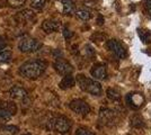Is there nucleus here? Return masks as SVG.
<instances>
[{
    "instance_id": "22",
    "label": "nucleus",
    "mask_w": 151,
    "mask_h": 135,
    "mask_svg": "<svg viewBox=\"0 0 151 135\" xmlns=\"http://www.w3.org/2000/svg\"><path fill=\"white\" fill-rule=\"evenodd\" d=\"M13 58V53L10 51L0 52V63H7Z\"/></svg>"
},
{
    "instance_id": "24",
    "label": "nucleus",
    "mask_w": 151,
    "mask_h": 135,
    "mask_svg": "<svg viewBox=\"0 0 151 135\" xmlns=\"http://www.w3.org/2000/svg\"><path fill=\"white\" fill-rule=\"evenodd\" d=\"M142 4H143V8L147 16L151 19V0H143Z\"/></svg>"
},
{
    "instance_id": "11",
    "label": "nucleus",
    "mask_w": 151,
    "mask_h": 135,
    "mask_svg": "<svg viewBox=\"0 0 151 135\" xmlns=\"http://www.w3.org/2000/svg\"><path fill=\"white\" fill-rule=\"evenodd\" d=\"M90 74L95 80H105L107 78V69L106 66L101 63H96L93 65Z\"/></svg>"
},
{
    "instance_id": "6",
    "label": "nucleus",
    "mask_w": 151,
    "mask_h": 135,
    "mask_svg": "<svg viewBox=\"0 0 151 135\" xmlns=\"http://www.w3.org/2000/svg\"><path fill=\"white\" fill-rule=\"evenodd\" d=\"M41 47H42V44L38 41L31 37L22 39L18 43V50L23 53H35L40 51Z\"/></svg>"
},
{
    "instance_id": "18",
    "label": "nucleus",
    "mask_w": 151,
    "mask_h": 135,
    "mask_svg": "<svg viewBox=\"0 0 151 135\" xmlns=\"http://www.w3.org/2000/svg\"><path fill=\"white\" fill-rule=\"evenodd\" d=\"M130 121H131V123H130V124H131V126H132V127H135V129H141V127H145V121H143V118H142L140 115L131 116Z\"/></svg>"
},
{
    "instance_id": "13",
    "label": "nucleus",
    "mask_w": 151,
    "mask_h": 135,
    "mask_svg": "<svg viewBox=\"0 0 151 135\" xmlns=\"http://www.w3.org/2000/svg\"><path fill=\"white\" fill-rule=\"evenodd\" d=\"M9 96L13 99H18V100H24L27 98V91H26L23 87L19 86H14L13 88L9 90Z\"/></svg>"
},
{
    "instance_id": "8",
    "label": "nucleus",
    "mask_w": 151,
    "mask_h": 135,
    "mask_svg": "<svg viewBox=\"0 0 151 135\" xmlns=\"http://www.w3.org/2000/svg\"><path fill=\"white\" fill-rule=\"evenodd\" d=\"M107 47L111 52H113L114 55L119 59H125L127 56V51L125 46L121 43L119 39H108L107 41Z\"/></svg>"
},
{
    "instance_id": "12",
    "label": "nucleus",
    "mask_w": 151,
    "mask_h": 135,
    "mask_svg": "<svg viewBox=\"0 0 151 135\" xmlns=\"http://www.w3.org/2000/svg\"><path fill=\"white\" fill-rule=\"evenodd\" d=\"M60 27H61V21L57 19H46L42 24V29L47 34L57 32Z\"/></svg>"
},
{
    "instance_id": "5",
    "label": "nucleus",
    "mask_w": 151,
    "mask_h": 135,
    "mask_svg": "<svg viewBox=\"0 0 151 135\" xmlns=\"http://www.w3.org/2000/svg\"><path fill=\"white\" fill-rule=\"evenodd\" d=\"M17 113V106L14 101L0 100V121H9Z\"/></svg>"
},
{
    "instance_id": "16",
    "label": "nucleus",
    "mask_w": 151,
    "mask_h": 135,
    "mask_svg": "<svg viewBox=\"0 0 151 135\" xmlns=\"http://www.w3.org/2000/svg\"><path fill=\"white\" fill-rule=\"evenodd\" d=\"M63 6V13L65 15H71L75 13V1L73 0H61Z\"/></svg>"
},
{
    "instance_id": "4",
    "label": "nucleus",
    "mask_w": 151,
    "mask_h": 135,
    "mask_svg": "<svg viewBox=\"0 0 151 135\" xmlns=\"http://www.w3.org/2000/svg\"><path fill=\"white\" fill-rule=\"evenodd\" d=\"M99 121L101 124L111 127V126L116 125V123L119 122V116L115 110L107 108V107H101L99 109Z\"/></svg>"
},
{
    "instance_id": "21",
    "label": "nucleus",
    "mask_w": 151,
    "mask_h": 135,
    "mask_svg": "<svg viewBox=\"0 0 151 135\" xmlns=\"http://www.w3.org/2000/svg\"><path fill=\"white\" fill-rule=\"evenodd\" d=\"M46 2H47V0H32L31 7L36 10H42L46 6Z\"/></svg>"
},
{
    "instance_id": "14",
    "label": "nucleus",
    "mask_w": 151,
    "mask_h": 135,
    "mask_svg": "<svg viewBox=\"0 0 151 135\" xmlns=\"http://www.w3.org/2000/svg\"><path fill=\"white\" fill-rule=\"evenodd\" d=\"M76 81H77V80H76L75 78L72 77L71 74H69V76H64L62 80L60 81L59 87H60V89H62V90L71 89L72 87H75Z\"/></svg>"
},
{
    "instance_id": "25",
    "label": "nucleus",
    "mask_w": 151,
    "mask_h": 135,
    "mask_svg": "<svg viewBox=\"0 0 151 135\" xmlns=\"http://www.w3.org/2000/svg\"><path fill=\"white\" fill-rule=\"evenodd\" d=\"M26 2V0H7V4L10 7L17 8V7H22Z\"/></svg>"
},
{
    "instance_id": "10",
    "label": "nucleus",
    "mask_w": 151,
    "mask_h": 135,
    "mask_svg": "<svg viewBox=\"0 0 151 135\" xmlns=\"http://www.w3.org/2000/svg\"><path fill=\"white\" fill-rule=\"evenodd\" d=\"M53 68L61 76H69V74H71L73 72V66L70 64L68 61L62 60V59L57 60L53 63Z\"/></svg>"
},
{
    "instance_id": "2",
    "label": "nucleus",
    "mask_w": 151,
    "mask_h": 135,
    "mask_svg": "<svg viewBox=\"0 0 151 135\" xmlns=\"http://www.w3.org/2000/svg\"><path fill=\"white\" fill-rule=\"evenodd\" d=\"M76 80H77V84L82 91L88 92L93 96H101L103 94L101 84L98 81H96L95 79H90L83 74H78Z\"/></svg>"
},
{
    "instance_id": "9",
    "label": "nucleus",
    "mask_w": 151,
    "mask_h": 135,
    "mask_svg": "<svg viewBox=\"0 0 151 135\" xmlns=\"http://www.w3.org/2000/svg\"><path fill=\"white\" fill-rule=\"evenodd\" d=\"M126 104L132 108V109H139L142 107L145 104V97L140 92H130L125 97Z\"/></svg>"
},
{
    "instance_id": "1",
    "label": "nucleus",
    "mask_w": 151,
    "mask_h": 135,
    "mask_svg": "<svg viewBox=\"0 0 151 135\" xmlns=\"http://www.w3.org/2000/svg\"><path fill=\"white\" fill-rule=\"evenodd\" d=\"M45 69H46L45 62L41 61V60H32V61H27L24 64L20 65L19 74L26 79L35 80L44 73Z\"/></svg>"
},
{
    "instance_id": "7",
    "label": "nucleus",
    "mask_w": 151,
    "mask_h": 135,
    "mask_svg": "<svg viewBox=\"0 0 151 135\" xmlns=\"http://www.w3.org/2000/svg\"><path fill=\"white\" fill-rule=\"evenodd\" d=\"M69 108L77 115L87 116L90 113V106L82 99H73L69 103Z\"/></svg>"
},
{
    "instance_id": "27",
    "label": "nucleus",
    "mask_w": 151,
    "mask_h": 135,
    "mask_svg": "<svg viewBox=\"0 0 151 135\" xmlns=\"http://www.w3.org/2000/svg\"><path fill=\"white\" fill-rule=\"evenodd\" d=\"M63 36L65 37V39H71L72 36H73V33L71 32L70 29H68V28H63Z\"/></svg>"
},
{
    "instance_id": "28",
    "label": "nucleus",
    "mask_w": 151,
    "mask_h": 135,
    "mask_svg": "<svg viewBox=\"0 0 151 135\" xmlns=\"http://www.w3.org/2000/svg\"><path fill=\"white\" fill-rule=\"evenodd\" d=\"M7 46V43H6V41L2 39V37H0V52H2L4 51V49Z\"/></svg>"
},
{
    "instance_id": "23",
    "label": "nucleus",
    "mask_w": 151,
    "mask_h": 135,
    "mask_svg": "<svg viewBox=\"0 0 151 135\" xmlns=\"http://www.w3.org/2000/svg\"><path fill=\"white\" fill-rule=\"evenodd\" d=\"M1 131L5 132V133H8V134L15 135L18 133L19 129L17 126H14V125H6V126H4V127L1 129Z\"/></svg>"
},
{
    "instance_id": "30",
    "label": "nucleus",
    "mask_w": 151,
    "mask_h": 135,
    "mask_svg": "<svg viewBox=\"0 0 151 135\" xmlns=\"http://www.w3.org/2000/svg\"><path fill=\"white\" fill-rule=\"evenodd\" d=\"M23 135H31L29 133H25V134H23Z\"/></svg>"
},
{
    "instance_id": "26",
    "label": "nucleus",
    "mask_w": 151,
    "mask_h": 135,
    "mask_svg": "<svg viewBox=\"0 0 151 135\" xmlns=\"http://www.w3.org/2000/svg\"><path fill=\"white\" fill-rule=\"evenodd\" d=\"M76 135H96L95 133H93L90 129H85V127H79L76 131Z\"/></svg>"
},
{
    "instance_id": "19",
    "label": "nucleus",
    "mask_w": 151,
    "mask_h": 135,
    "mask_svg": "<svg viewBox=\"0 0 151 135\" xmlns=\"http://www.w3.org/2000/svg\"><path fill=\"white\" fill-rule=\"evenodd\" d=\"M106 95L107 98L111 99L112 101H120L121 98H122L120 91L117 89H114V88H108L106 90Z\"/></svg>"
},
{
    "instance_id": "17",
    "label": "nucleus",
    "mask_w": 151,
    "mask_h": 135,
    "mask_svg": "<svg viewBox=\"0 0 151 135\" xmlns=\"http://www.w3.org/2000/svg\"><path fill=\"white\" fill-rule=\"evenodd\" d=\"M75 14H76V16H77V18H79L80 20H83V21H87V20H89L91 18V13H90V10L86 9V8H80V9H78Z\"/></svg>"
},
{
    "instance_id": "29",
    "label": "nucleus",
    "mask_w": 151,
    "mask_h": 135,
    "mask_svg": "<svg viewBox=\"0 0 151 135\" xmlns=\"http://www.w3.org/2000/svg\"><path fill=\"white\" fill-rule=\"evenodd\" d=\"M103 23H104V18H103L101 16H99V17H98V20H97V24H98V25H103Z\"/></svg>"
},
{
    "instance_id": "15",
    "label": "nucleus",
    "mask_w": 151,
    "mask_h": 135,
    "mask_svg": "<svg viewBox=\"0 0 151 135\" xmlns=\"http://www.w3.org/2000/svg\"><path fill=\"white\" fill-rule=\"evenodd\" d=\"M138 33L139 37L142 41L143 44H151V31L147 29V28H140V29H138Z\"/></svg>"
},
{
    "instance_id": "3",
    "label": "nucleus",
    "mask_w": 151,
    "mask_h": 135,
    "mask_svg": "<svg viewBox=\"0 0 151 135\" xmlns=\"http://www.w3.org/2000/svg\"><path fill=\"white\" fill-rule=\"evenodd\" d=\"M71 121L65 116H57V117H52L50 121L46 124V129L49 131H54L60 134H65L69 133L71 129Z\"/></svg>"
},
{
    "instance_id": "20",
    "label": "nucleus",
    "mask_w": 151,
    "mask_h": 135,
    "mask_svg": "<svg viewBox=\"0 0 151 135\" xmlns=\"http://www.w3.org/2000/svg\"><path fill=\"white\" fill-rule=\"evenodd\" d=\"M18 17L19 19L29 21V20H33L35 18V14H34V11L32 9H24L20 13H18Z\"/></svg>"
}]
</instances>
